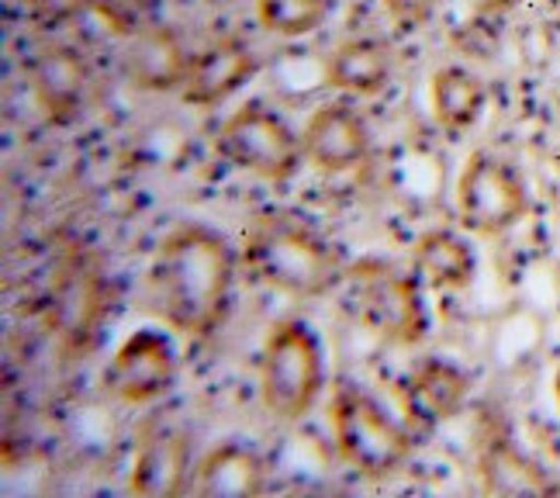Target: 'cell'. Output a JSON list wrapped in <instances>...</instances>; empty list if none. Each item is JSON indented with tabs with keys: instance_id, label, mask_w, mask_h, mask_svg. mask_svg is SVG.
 <instances>
[{
	"instance_id": "6da1fadb",
	"label": "cell",
	"mask_w": 560,
	"mask_h": 498,
	"mask_svg": "<svg viewBox=\"0 0 560 498\" xmlns=\"http://www.w3.org/2000/svg\"><path fill=\"white\" fill-rule=\"evenodd\" d=\"M232 250L219 232L180 225L166 235L149 267V301L170 329L211 336L229 309Z\"/></svg>"
},
{
	"instance_id": "7a4b0ae2",
	"label": "cell",
	"mask_w": 560,
	"mask_h": 498,
	"mask_svg": "<svg viewBox=\"0 0 560 498\" xmlns=\"http://www.w3.org/2000/svg\"><path fill=\"white\" fill-rule=\"evenodd\" d=\"M246 264L264 285L294 298L326 294L339 280L336 253L298 219H264L256 225L246 240Z\"/></svg>"
},
{
	"instance_id": "3957f363",
	"label": "cell",
	"mask_w": 560,
	"mask_h": 498,
	"mask_svg": "<svg viewBox=\"0 0 560 498\" xmlns=\"http://www.w3.org/2000/svg\"><path fill=\"white\" fill-rule=\"evenodd\" d=\"M326 381L322 346L315 333L298 319H284L270 329L260 357V398L280 422L305 419Z\"/></svg>"
},
{
	"instance_id": "277c9868",
	"label": "cell",
	"mask_w": 560,
	"mask_h": 498,
	"mask_svg": "<svg viewBox=\"0 0 560 498\" xmlns=\"http://www.w3.org/2000/svg\"><path fill=\"white\" fill-rule=\"evenodd\" d=\"M329 419L339 458L363 478H392L412 453L408 432L360 387H339L329 405Z\"/></svg>"
},
{
	"instance_id": "5b68a950",
	"label": "cell",
	"mask_w": 560,
	"mask_h": 498,
	"mask_svg": "<svg viewBox=\"0 0 560 498\" xmlns=\"http://www.w3.org/2000/svg\"><path fill=\"white\" fill-rule=\"evenodd\" d=\"M347 312L371 333L392 343H419L425 333V305L416 277L381 264H360L347 274Z\"/></svg>"
},
{
	"instance_id": "8992f818",
	"label": "cell",
	"mask_w": 560,
	"mask_h": 498,
	"mask_svg": "<svg viewBox=\"0 0 560 498\" xmlns=\"http://www.w3.org/2000/svg\"><path fill=\"white\" fill-rule=\"evenodd\" d=\"M219 153L253 177L288 181L298 173L305 149L301 136H294V128L273 107L246 104L219 128Z\"/></svg>"
},
{
	"instance_id": "52a82bcc",
	"label": "cell",
	"mask_w": 560,
	"mask_h": 498,
	"mask_svg": "<svg viewBox=\"0 0 560 498\" xmlns=\"http://www.w3.org/2000/svg\"><path fill=\"white\" fill-rule=\"evenodd\" d=\"M529 208L526 184L505 160L491 153H474L457 184V215L460 225L474 235H505L523 222Z\"/></svg>"
},
{
	"instance_id": "ba28073f",
	"label": "cell",
	"mask_w": 560,
	"mask_h": 498,
	"mask_svg": "<svg viewBox=\"0 0 560 498\" xmlns=\"http://www.w3.org/2000/svg\"><path fill=\"white\" fill-rule=\"evenodd\" d=\"M177 381V354L156 329L128 336L107 367V387L128 405H149L163 398Z\"/></svg>"
},
{
	"instance_id": "9c48e42d",
	"label": "cell",
	"mask_w": 560,
	"mask_h": 498,
	"mask_svg": "<svg viewBox=\"0 0 560 498\" xmlns=\"http://www.w3.org/2000/svg\"><path fill=\"white\" fill-rule=\"evenodd\" d=\"M305 157L326 173H347L371 157V128L350 104H326L301 132Z\"/></svg>"
},
{
	"instance_id": "30bf717a",
	"label": "cell",
	"mask_w": 560,
	"mask_h": 498,
	"mask_svg": "<svg viewBox=\"0 0 560 498\" xmlns=\"http://www.w3.org/2000/svg\"><path fill=\"white\" fill-rule=\"evenodd\" d=\"M470 395V378L450 360H422L401 381V408L416 429L429 432L454 419Z\"/></svg>"
},
{
	"instance_id": "8fae6325",
	"label": "cell",
	"mask_w": 560,
	"mask_h": 498,
	"mask_svg": "<svg viewBox=\"0 0 560 498\" xmlns=\"http://www.w3.org/2000/svg\"><path fill=\"white\" fill-rule=\"evenodd\" d=\"M32 91L38 107L56 125L80 118L91 94V62L73 46H49L32 62Z\"/></svg>"
},
{
	"instance_id": "7c38bea8",
	"label": "cell",
	"mask_w": 560,
	"mask_h": 498,
	"mask_svg": "<svg viewBox=\"0 0 560 498\" xmlns=\"http://www.w3.org/2000/svg\"><path fill=\"white\" fill-rule=\"evenodd\" d=\"M256 73V56L243 38H219L205 46L198 56H190L187 80H184V101L198 107H214L229 101L246 80Z\"/></svg>"
},
{
	"instance_id": "4fadbf2b",
	"label": "cell",
	"mask_w": 560,
	"mask_h": 498,
	"mask_svg": "<svg viewBox=\"0 0 560 498\" xmlns=\"http://www.w3.org/2000/svg\"><path fill=\"white\" fill-rule=\"evenodd\" d=\"M190 56L184 53V42L174 28H139L132 35V46L125 53V77L132 86L149 94H166L177 91L187 80Z\"/></svg>"
},
{
	"instance_id": "5bb4252c",
	"label": "cell",
	"mask_w": 560,
	"mask_h": 498,
	"mask_svg": "<svg viewBox=\"0 0 560 498\" xmlns=\"http://www.w3.org/2000/svg\"><path fill=\"white\" fill-rule=\"evenodd\" d=\"M267 488V464L246 443H219L194 471L190 491L201 498H253Z\"/></svg>"
},
{
	"instance_id": "9a60e30c",
	"label": "cell",
	"mask_w": 560,
	"mask_h": 498,
	"mask_svg": "<svg viewBox=\"0 0 560 498\" xmlns=\"http://www.w3.org/2000/svg\"><path fill=\"white\" fill-rule=\"evenodd\" d=\"M190 471V443L184 432H156L132 464L128 491L139 498H174L187 488Z\"/></svg>"
},
{
	"instance_id": "2e32d148",
	"label": "cell",
	"mask_w": 560,
	"mask_h": 498,
	"mask_svg": "<svg viewBox=\"0 0 560 498\" xmlns=\"http://www.w3.org/2000/svg\"><path fill=\"white\" fill-rule=\"evenodd\" d=\"M392 80V49L377 38H350L326 59V83L332 91L374 97Z\"/></svg>"
},
{
	"instance_id": "e0dca14e",
	"label": "cell",
	"mask_w": 560,
	"mask_h": 498,
	"mask_svg": "<svg viewBox=\"0 0 560 498\" xmlns=\"http://www.w3.org/2000/svg\"><path fill=\"white\" fill-rule=\"evenodd\" d=\"M485 97V83L464 67H440L429 77V104L446 132H467L481 118Z\"/></svg>"
},
{
	"instance_id": "ac0fdd59",
	"label": "cell",
	"mask_w": 560,
	"mask_h": 498,
	"mask_svg": "<svg viewBox=\"0 0 560 498\" xmlns=\"http://www.w3.org/2000/svg\"><path fill=\"white\" fill-rule=\"evenodd\" d=\"M474 250L467 246V240H460L457 232H425L416 243V274L433 285L440 291H460L474 280Z\"/></svg>"
},
{
	"instance_id": "d6986e66",
	"label": "cell",
	"mask_w": 560,
	"mask_h": 498,
	"mask_svg": "<svg viewBox=\"0 0 560 498\" xmlns=\"http://www.w3.org/2000/svg\"><path fill=\"white\" fill-rule=\"evenodd\" d=\"M481 488L488 495H547L553 485L544 474V467L529 461L520 447L509 440H491L481 450Z\"/></svg>"
},
{
	"instance_id": "ffe728a7",
	"label": "cell",
	"mask_w": 560,
	"mask_h": 498,
	"mask_svg": "<svg viewBox=\"0 0 560 498\" xmlns=\"http://www.w3.org/2000/svg\"><path fill=\"white\" fill-rule=\"evenodd\" d=\"M329 14V0H256V18L277 38H305Z\"/></svg>"
},
{
	"instance_id": "44dd1931",
	"label": "cell",
	"mask_w": 560,
	"mask_h": 498,
	"mask_svg": "<svg viewBox=\"0 0 560 498\" xmlns=\"http://www.w3.org/2000/svg\"><path fill=\"white\" fill-rule=\"evenodd\" d=\"M88 11L101 18L118 35H136L142 28L145 0H88Z\"/></svg>"
},
{
	"instance_id": "7402d4cb",
	"label": "cell",
	"mask_w": 560,
	"mask_h": 498,
	"mask_svg": "<svg viewBox=\"0 0 560 498\" xmlns=\"http://www.w3.org/2000/svg\"><path fill=\"white\" fill-rule=\"evenodd\" d=\"M28 8L42 28H59L80 11H88V0H28Z\"/></svg>"
},
{
	"instance_id": "603a6c76",
	"label": "cell",
	"mask_w": 560,
	"mask_h": 498,
	"mask_svg": "<svg viewBox=\"0 0 560 498\" xmlns=\"http://www.w3.org/2000/svg\"><path fill=\"white\" fill-rule=\"evenodd\" d=\"M381 4L392 11L398 21H405V25H419V21H425L429 14L436 11L440 0H381Z\"/></svg>"
},
{
	"instance_id": "cb8c5ba5",
	"label": "cell",
	"mask_w": 560,
	"mask_h": 498,
	"mask_svg": "<svg viewBox=\"0 0 560 498\" xmlns=\"http://www.w3.org/2000/svg\"><path fill=\"white\" fill-rule=\"evenodd\" d=\"M520 4H526V0H474V8L485 11V14H502V11H512Z\"/></svg>"
},
{
	"instance_id": "d4e9b609",
	"label": "cell",
	"mask_w": 560,
	"mask_h": 498,
	"mask_svg": "<svg viewBox=\"0 0 560 498\" xmlns=\"http://www.w3.org/2000/svg\"><path fill=\"white\" fill-rule=\"evenodd\" d=\"M553 398H557V408H560V367H557V374H553Z\"/></svg>"
},
{
	"instance_id": "484cf974",
	"label": "cell",
	"mask_w": 560,
	"mask_h": 498,
	"mask_svg": "<svg viewBox=\"0 0 560 498\" xmlns=\"http://www.w3.org/2000/svg\"><path fill=\"white\" fill-rule=\"evenodd\" d=\"M550 4H553V14H557V21H560V0H550Z\"/></svg>"
},
{
	"instance_id": "4316f807",
	"label": "cell",
	"mask_w": 560,
	"mask_h": 498,
	"mask_svg": "<svg viewBox=\"0 0 560 498\" xmlns=\"http://www.w3.org/2000/svg\"><path fill=\"white\" fill-rule=\"evenodd\" d=\"M208 4H235V0H208Z\"/></svg>"
}]
</instances>
